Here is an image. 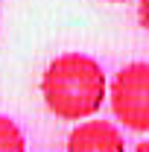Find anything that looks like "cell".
I'll list each match as a JSON object with an SVG mask.
<instances>
[{
  "mask_svg": "<svg viewBox=\"0 0 149 152\" xmlns=\"http://www.w3.org/2000/svg\"><path fill=\"white\" fill-rule=\"evenodd\" d=\"M41 96L47 111L58 120H88L108 99V79L96 58L85 53L56 56L41 76Z\"/></svg>",
  "mask_w": 149,
  "mask_h": 152,
  "instance_id": "obj_1",
  "label": "cell"
},
{
  "mask_svg": "<svg viewBox=\"0 0 149 152\" xmlns=\"http://www.w3.org/2000/svg\"><path fill=\"white\" fill-rule=\"evenodd\" d=\"M114 117L131 132H149V61H131L108 85Z\"/></svg>",
  "mask_w": 149,
  "mask_h": 152,
  "instance_id": "obj_2",
  "label": "cell"
},
{
  "mask_svg": "<svg viewBox=\"0 0 149 152\" xmlns=\"http://www.w3.org/2000/svg\"><path fill=\"white\" fill-rule=\"evenodd\" d=\"M67 152H126V140L108 120H85L70 132Z\"/></svg>",
  "mask_w": 149,
  "mask_h": 152,
  "instance_id": "obj_3",
  "label": "cell"
},
{
  "mask_svg": "<svg viewBox=\"0 0 149 152\" xmlns=\"http://www.w3.org/2000/svg\"><path fill=\"white\" fill-rule=\"evenodd\" d=\"M0 152H26V137L20 126L6 114H0Z\"/></svg>",
  "mask_w": 149,
  "mask_h": 152,
  "instance_id": "obj_4",
  "label": "cell"
},
{
  "mask_svg": "<svg viewBox=\"0 0 149 152\" xmlns=\"http://www.w3.org/2000/svg\"><path fill=\"white\" fill-rule=\"evenodd\" d=\"M137 20H140V26L149 32V0H137Z\"/></svg>",
  "mask_w": 149,
  "mask_h": 152,
  "instance_id": "obj_5",
  "label": "cell"
},
{
  "mask_svg": "<svg viewBox=\"0 0 149 152\" xmlns=\"http://www.w3.org/2000/svg\"><path fill=\"white\" fill-rule=\"evenodd\" d=\"M131 152H149V140H143V143H137Z\"/></svg>",
  "mask_w": 149,
  "mask_h": 152,
  "instance_id": "obj_6",
  "label": "cell"
},
{
  "mask_svg": "<svg viewBox=\"0 0 149 152\" xmlns=\"http://www.w3.org/2000/svg\"><path fill=\"white\" fill-rule=\"evenodd\" d=\"M105 3H129V0H105Z\"/></svg>",
  "mask_w": 149,
  "mask_h": 152,
  "instance_id": "obj_7",
  "label": "cell"
}]
</instances>
